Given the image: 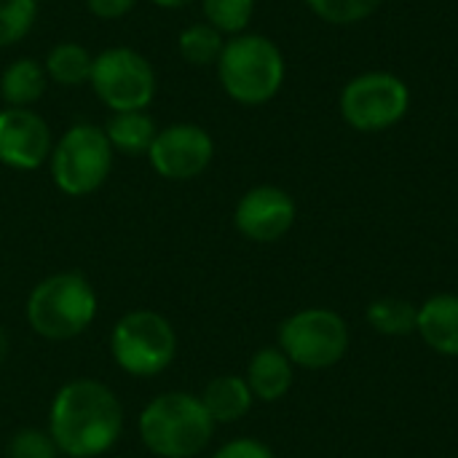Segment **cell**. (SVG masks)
Listing matches in <instances>:
<instances>
[{"instance_id": "ac0fdd59", "label": "cell", "mask_w": 458, "mask_h": 458, "mask_svg": "<svg viewBox=\"0 0 458 458\" xmlns=\"http://www.w3.org/2000/svg\"><path fill=\"white\" fill-rule=\"evenodd\" d=\"M91 64H94V54L86 46L75 43V40L56 43L46 54V62H43L48 81H54L59 86H67V89H75V86L89 83Z\"/></svg>"}, {"instance_id": "4316f807", "label": "cell", "mask_w": 458, "mask_h": 458, "mask_svg": "<svg viewBox=\"0 0 458 458\" xmlns=\"http://www.w3.org/2000/svg\"><path fill=\"white\" fill-rule=\"evenodd\" d=\"M153 5H158V8H169V11H177V8H185V5H191V3H196V0H150Z\"/></svg>"}, {"instance_id": "ba28073f", "label": "cell", "mask_w": 458, "mask_h": 458, "mask_svg": "<svg viewBox=\"0 0 458 458\" xmlns=\"http://www.w3.org/2000/svg\"><path fill=\"white\" fill-rule=\"evenodd\" d=\"M89 86L110 113L148 110L156 97V70L140 51L113 46L94 56Z\"/></svg>"}, {"instance_id": "5b68a950", "label": "cell", "mask_w": 458, "mask_h": 458, "mask_svg": "<svg viewBox=\"0 0 458 458\" xmlns=\"http://www.w3.org/2000/svg\"><path fill=\"white\" fill-rule=\"evenodd\" d=\"M110 354L123 373L134 378H153L174 362L177 333L164 314L134 309L113 325Z\"/></svg>"}, {"instance_id": "9a60e30c", "label": "cell", "mask_w": 458, "mask_h": 458, "mask_svg": "<svg viewBox=\"0 0 458 458\" xmlns=\"http://www.w3.org/2000/svg\"><path fill=\"white\" fill-rule=\"evenodd\" d=\"M199 397L215 424L242 421L255 403L244 376H217L204 386V392Z\"/></svg>"}, {"instance_id": "52a82bcc", "label": "cell", "mask_w": 458, "mask_h": 458, "mask_svg": "<svg viewBox=\"0 0 458 458\" xmlns=\"http://www.w3.org/2000/svg\"><path fill=\"white\" fill-rule=\"evenodd\" d=\"M279 349L295 368L327 370L338 365L352 344L346 319L333 309H301L279 325Z\"/></svg>"}, {"instance_id": "8fae6325", "label": "cell", "mask_w": 458, "mask_h": 458, "mask_svg": "<svg viewBox=\"0 0 458 458\" xmlns=\"http://www.w3.org/2000/svg\"><path fill=\"white\" fill-rule=\"evenodd\" d=\"M298 207L295 199L279 188V185H255L250 188L233 209V225L236 231L255 242V244H271L290 233L295 225Z\"/></svg>"}, {"instance_id": "6da1fadb", "label": "cell", "mask_w": 458, "mask_h": 458, "mask_svg": "<svg viewBox=\"0 0 458 458\" xmlns=\"http://www.w3.org/2000/svg\"><path fill=\"white\" fill-rule=\"evenodd\" d=\"M48 435L54 437L62 456H102L123 435V405L102 381H67L51 400Z\"/></svg>"}, {"instance_id": "277c9868", "label": "cell", "mask_w": 458, "mask_h": 458, "mask_svg": "<svg viewBox=\"0 0 458 458\" xmlns=\"http://www.w3.org/2000/svg\"><path fill=\"white\" fill-rule=\"evenodd\" d=\"M97 293L78 271H62L40 279L27 298V322L46 341H72L97 319Z\"/></svg>"}, {"instance_id": "9c48e42d", "label": "cell", "mask_w": 458, "mask_h": 458, "mask_svg": "<svg viewBox=\"0 0 458 458\" xmlns=\"http://www.w3.org/2000/svg\"><path fill=\"white\" fill-rule=\"evenodd\" d=\"M411 107L408 83L386 70L354 75L341 91V115L354 131L376 134L397 126Z\"/></svg>"}, {"instance_id": "ffe728a7", "label": "cell", "mask_w": 458, "mask_h": 458, "mask_svg": "<svg viewBox=\"0 0 458 458\" xmlns=\"http://www.w3.org/2000/svg\"><path fill=\"white\" fill-rule=\"evenodd\" d=\"M225 35L217 32L212 24L207 21H196V24H188L180 38H177V48H180V56L193 64V67H209V64H217L220 54H223V46H225Z\"/></svg>"}, {"instance_id": "e0dca14e", "label": "cell", "mask_w": 458, "mask_h": 458, "mask_svg": "<svg viewBox=\"0 0 458 458\" xmlns=\"http://www.w3.org/2000/svg\"><path fill=\"white\" fill-rule=\"evenodd\" d=\"M102 129L107 134L113 153H123V156H148V150L158 134V126L148 110L113 113Z\"/></svg>"}, {"instance_id": "83f0119b", "label": "cell", "mask_w": 458, "mask_h": 458, "mask_svg": "<svg viewBox=\"0 0 458 458\" xmlns=\"http://www.w3.org/2000/svg\"><path fill=\"white\" fill-rule=\"evenodd\" d=\"M8 352H11V338H8V333H5V327L0 325V365L8 360Z\"/></svg>"}, {"instance_id": "d4e9b609", "label": "cell", "mask_w": 458, "mask_h": 458, "mask_svg": "<svg viewBox=\"0 0 458 458\" xmlns=\"http://www.w3.org/2000/svg\"><path fill=\"white\" fill-rule=\"evenodd\" d=\"M212 458H276V456H274V451H271L266 443H260V440H255V437H236V440H231V443L220 445Z\"/></svg>"}, {"instance_id": "30bf717a", "label": "cell", "mask_w": 458, "mask_h": 458, "mask_svg": "<svg viewBox=\"0 0 458 458\" xmlns=\"http://www.w3.org/2000/svg\"><path fill=\"white\" fill-rule=\"evenodd\" d=\"M148 158L156 174H161L164 180H174V182L193 180L209 169L215 158V140L199 123H188V121L169 123L158 129L148 150Z\"/></svg>"}, {"instance_id": "cb8c5ba5", "label": "cell", "mask_w": 458, "mask_h": 458, "mask_svg": "<svg viewBox=\"0 0 458 458\" xmlns=\"http://www.w3.org/2000/svg\"><path fill=\"white\" fill-rule=\"evenodd\" d=\"M5 456L8 458H62L54 437L48 435V429H35V427H27V429H19L11 440H8V448H5Z\"/></svg>"}, {"instance_id": "7c38bea8", "label": "cell", "mask_w": 458, "mask_h": 458, "mask_svg": "<svg viewBox=\"0 0 458 458\" xmlns=\"http://www.w3.org/2000/svg\"><path fill=\"white\" fill-rule=\"evenodd\" d=\"M54 140L43 115L32 107L0 110V164L16 172H35L51 156Z\"/></svg>"}, {"instance_id": "4fadbf2b", "label": "cell", "mask_w": 458, "mask_h": 458, "mask_svg": "<svg viewBox=\"0 0 458 458\" xmlns=\"http://www.w3.org/2000/svg\"><path fill=\"white\" fill-rule=\"evenodd\" d=\"M416 333L421 341L443 354L458 360V295L456 293H437L419 306Z\"/></svg>"}, {"instance_id": "2e32d148", "label": "cell", "mask_w": 458, "mask_h": 458, "mask_svg": "<svg viewBox=\"0 0 458 458\" xmlns=\"http://www.w3.org/2000/svg\"><path fill=\"white\" fill-rule=\"evenodd\" d=\"M48 86L43 62L35 56H19L0 72V99L5 107H32Z\"/></svg>"}, {"instance_id": "484cf974", "label": "cell", "mask_w": 458, "mask_h": 458, "mask_svg": "<svg viewBox=\"0 0 458 458\" xmlns=\"http://www.w3.org/2000/svg\"><path fill=\"white\" fill-rule=\"evenodd\" d=\"M134 5H137V0H86L89 13L102 19V21L123 19Z\"/></svg>"}, {"instance_id": "8992f818", "label": "cell", "mask_w": 458, "mask_h": 458, "mask_svg": "<svg viewBox=\"0 0 458 458\" xmlns=\"http://www.w3.org/2000/svg\"><path fill=\"white\" fill-rule=\"evenodd\" d=\"M113 148L107 134L97 123L70 126L51 148L48 169L54 185L64 196H89L99 191L113 169Z\"/></svg>"}, {"instance_id": "44dd1931", "label": "cell", "mask_w": 458, "mask_h": 458, "mask_svg": "<svg viewBox=\"0 0 458 458\" xmlns=\"http://www.w3.org/2000/svg\"><path fill=\"white\" fill-rule=\"evenodd\" d=\"M204 11V21L212 24L225 38L247 32L255 16V0H199Z\"/></svg>"}, {"instance_id": "603a6c76", "label": "cell", "mask_w": 458, "mask_h": 458, "mask_svg": "<svg viewBox=\"0 0 458 458\" xmlns=\"http://www.w3.org/2000/svg\"><path fill=\"white\" fill-rule=\"evenodd\" d=\"M306 5L322 21L346 27L370 19L384 5V0H306Z\"/></svg>"}, {"instance_id": "7402d4cb", "label": "cell", "mask_w": 458, "mask_h": 458, "mask_svg": "<svg viewBox=\"0 0 458 458\" xmlns=\"http://www.w3.org/2000/svg\"><path fill=\"white\" fill-rule=\"evenodd\" d=\"M38 19L35 0H0V48L21 43Z\"/></svg>"}, {"instance_id": "d6986e66", "label": "cell", "mask_w": 458, "mask_h": 458, "mask_svg": "<svg viewBox=\"0 0 458 458\" xmlns=\"http://www.w3.org/2000/svg\"><path fill=\"white\" fill-rule=\"evenodd\" d=\"M368 325L389 338H405L416 333V322H419V306L405 301V298H378L368 306L365 311Z\"/></svg>"}, {"instance_id": "7a4b0ae2", "label": "cell", "mask_w": 458, "mask_h": 458, "mask_svg": "<svg viewBox=\"0 0 458 458\" xmlns=\"http://www.w3.org/2000/svg\"><path fill=\"white\" fill-rule=\"evenodd\" d=\"M215 427L201 397L191 392H164L137 419L142 445L158 458L199 456L212 443Z\"/></svg>"}, {"instance_id": "3957f363", "label": "cell", "mask_w": 458, "mask_h": 458, "mask_svg": "<svg viewBox=\"0 0 458 458\" xmlns=\"http://www.w3.org/2000/svg\"><path fill=\"white\" fill-rule=\"evenodd\" d=\"M215 67L223 91L244 107L271 102L282 91L287 75L282 48L260 32L228 38Z\"/></svg>"}, {"instance_id": "f1b7e54d", "label": "cell", "mask_w": 458, "mask_h": 458, "mask_svg": "<svg viewBox=\"0 0 458 458\" xmlns=\"http://www.w3.org/2000/svg\"><path fill=\"white\" fill-rule=\"evenodd\" d=\"M35 3H38V5H40V3H48V0H35Z\"/></svg>"}, {"instance_id": "5bb4252c", "label": "cell", "mask_w": 458, "mask_h": 458, "mask_svg": "<svg viewBox=\"0 0 458 458\" xmlns=\"http://www.w3.org/2000/svg\"><path fill=\"white\" fill-rule=\"evenodd\" d=\"M244 381L255 400L260 403H279L290 394L295 381V365L279 346H263L252 354Z\"/></svg>"}]
</instances>
